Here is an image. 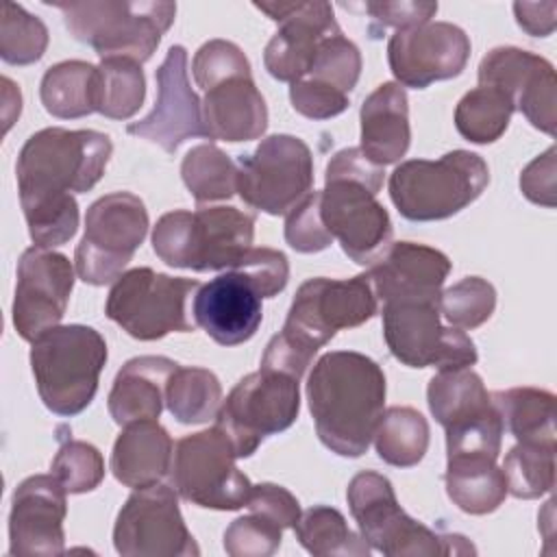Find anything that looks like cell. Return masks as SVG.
I'll return each instance as SVG.
<instances>
[{
  "label": "cell",
  "instance_id": "b9f144b4",
  "mask_svg": "<svg viewBox=\"0 0 557 557\" xmlns=\"http://www.w3.org/2000/svg\"><path fill=\"white\" fill-rule=\"evenodd\" d=\"M496 289L481 276H466L440 294V311L455 329H476L492 318Z\"/></svg>",
  "mask_w": 557,
  "mask_h": 557
},
{
  "label": "cell",
  "instance_id": "7402d4cb",
  "mask_svg": "<svg viewBox=\"0 0 557 557\" xmlns=\"http://www.w3.org/2000/svg\"><path fill=\"white\" fill-rule=\"evenodd\" d=\"M65 494L52 474H33L15 487L9 513L11 555L54 557L63 553Z\"/></svg>",
  "mask_w": 557,
  "mask_h": 557
},
{
  "label": "cell",
  "instance_id": "6da1fadb",
  "mask_svg": "<svg viewBox=\"0 0 557 557\" xmlns=\"http://www.w3.org/2000/svg\"><path fill=\"white\" fill-rule=\"evenodd\" d=\"M111 152L109 135L91 128L50 126L26 139L15 178L35 246L52 250L76 235L78 205L72 194H85L102 178Z\"/></svg>",
  "mask_w": 557,
  "mask_h": 557
},
{
  "label": "cell",
  "instance_id": "7dc6e473",
  "mask_svg": "<svg viewBox=\"0 0 557 557\" xmlns=\"http://www.w3.org/2000/svg\"><path fill=\"white\" fill-rule=\"evenodd\" d=\"M244 274L261 298H272L285 289L289 281V263L281 250L250 248L244 259L231 268Z\"/></svg>",
  "mask_w": 557,
  "mask_h": 557
},
{
  "label": "cell",
  "instance_id": "ee69618b",
  "mask_svg": "<svg viewBox=\"0 0 557 557\" xmlns=\"http://www.w3.org/2000/svg\"><path fill=\"white\" fill-rule=\"evenodd\" d=\"M283 529L272 520L248 513L228 524L224 531V550L231 557H270L278 550Z\"/></svg>",
  "mask_w": 557,
  "mask_h": 557
},
{
  "label": "cell",
  "instance_id": "5bb4252c",
  "mask_svg": "<svg viewBox=\"0 0 557 557\" xmlns=\"http://www.w3.org/2000/svg\"><path fill=\"white\" fill-rule=\"evenodd\" d=\"M313 185V157L294 135H270L237 163L239 198L263 213L287 215Z\"/></svg>",
  "mask_w": 557,
  "mask_h": 557
},
{
  "label": "cell",
  "instance_id": "681fc988",
  "mask_svg": "<svg viewBox=\"0 0 557 557\" xmlns=\"http://www.w3.org/2000/svg\"><path fill=\"white\" fill-rule=\"evenodd\" d=\"M246 507H248V511L272 520L283 531L294 529L300 518L298 498L289 490H285L283 485H276V483L252 485Z\"/></svg>",
  "mask_w": 557,
  "mask_h": 557
},
{
  "label": "cell",
  "instance_id": "d6a6232c",
  "mask_svg": "<svg viewBox=\"0 0 557 557\" xmlns=\"http://www.w3.org/2000/svg\"><path fill=\"white\" fill-rule=\"evenodd\" d=\"M372 440L385 463L411 468L422 461L429 448V422L413 407L396 405L383 411Z\"/></svg>",
  "mask_w": 557,
  "mask_h": 557
},
{
  "label": "cell",
  "instance_id": "60d3db41",
  "mask_svg": "<svg viewBox=\"0 0 557 557\" xmlns=\"http://www.w3.org/2000/svg\"><path fill=\"white\" fill-rule=\"evenodd\" d=\"M361 74V52L344 37V33H333L324 37L315 50L313 63L302 78L331 87L339 94L350 96Z\"/></svg>",
  "mask_w": 557,
  "mask_h": 557
},
{
  "label": "cell",
  "instance_id": "7c38bea8",
  "mask_svg": "<svg viewBox=\"0 0 557 557\" xmlns=\"http://www.w3.org/2000/svg\"><path fill=\"white\" fill-rule=\"evenodd\" d=\"M235 461V448L222 429L213 426L185 435L174 446L172 487L181 498L205 509H242L248 503L252 483Z\"/></svg>",
  "mask_w": 557,
  "mask_h": 557
},
{
  "label": "cell",
  "instance_id": "d6986e66",
  "mask_svg": "<svg viewBox=\"0 0 557 557\" xmlns=\"http://www.w3.org/2000/svg\"><path fill=\"white\" fill-rule=\"evenodd\" d=\"M468 59L470 39L450 22H426L396 30L387 41V63L394 78L413 89L459 76Z\"/></svg>",
  "mask_w": 557,
  "mask_h": 557
},
{
  "label": "cell",
  "instance_id": "e0dca14e",
  "mask_svg": "<svg viewBox=\"0 0 557 557\" xmlns=\"http://www.w3.org/2000/svg\"><path fill=\"white\" fill-rule=\"evenodd\" d=\"M74 289L72 261L50 248L30 246L17 261L13 326L26 342L59 326Z\"/></svg>",
  "mask_w": 557,
  "mask_h": 557
},
{
  "label": "cell",
  "instance_id": "2e32d148",
  "mask_svg": "<svg viewBox=\"0 0 557 557\" xmlns=\"http://www.w3.org/2000/svg\"><path fill=\"white\" fill-rule=\"evenodd\" d=\"M113 546L124 557H191L200 548L185 527L176 490L163 483L135 490L122 505Z\"/></svg>",
  "mask_w": 557,
  "mask_h": 557
},
{
  "label": "cell",
  "instance_id": "4fadbf2b",
  "mask_svg": "<svg viewBox=\"0 0 557 557\" xmlns=\"http://www.w3.org/2000/svg\"><path fill=\"white\" fill-rule=\"evenodd\" d=\"M148 233V211L139 196L113 191L87 209L85 235L74 252L76 274L89 285L115 283Z\"/></svg>",
  "mask_w": 557,
  "mask_h": 557
},
{
  "label": "cell",
  "instance_id": "8fae6325",
  "mask_svg": "<svg viewBox=\"0 0 557 557\" xmlns=\"http://www.w3.org/2000/svg\"><path fill=\"white\" fill-rule=\"evenodd\" d=\"M198 287L196 278L170 276L152 268H133L111 285L104 313L139 342L187 333L191 322L187 320L185 302Z\"/></svg>",
  "mask_w": 557,
  "mask_h": 557
},
{
  "label": "cell",
  "instance_id": "484cf974",
  "mask_svg": "<svg viewBox=\"0 0 557 557\" xmlns=\"http://www.w3.org/2000/svg\"><path fill=\"white\" fill-rule=\"evenodd\" d=\"M176 368V361L159 355L128 359L117 370L107 398L115 424L157 420L165 405V385Z\"/></svg>",
  "mask_w": 557,
  "mask_h": 557
},
{
  "label": "cell",
  "instance_id": "836d02e7",
  "mask_svg": "<svg viewBox=\"0 0 557 557\" xmlns=\"http://www.w3.org/2000/svg\"><path fill=\"white\" fill-rule=\"evenodd\" d=\"M165 405L181 424L209 422L222 405V385L207 368L178 366L165 385Z\"/></svg>",
  "mask_w": 557,
  "mask_h": 557
},
{
  "label": "cell",
  "instance_id": "f5cc1de1",
  "mask_svg": "<svg viewBox=\"0 0 557 557\" xmlns=\"http://www.w3.org/2000/svg\"><path fill=\"white\" fill-rule=\"evenodd\" d=\"M513 13L518 26L531 37H548L555 30V2H513Z\"/></svg>",
  "mask_w": 557,
  "mask_h": 557
},
{
  "label": "cell",
  "instance_id": "f35d334b",
  "mask_svg": "<svg viewBox=\"0 0 557 557\" xmlns=\"http://www.w3.org/2000/svg\"><path fill=\"white\" fill-rule=\"evenodd\" d=\"M503 474L507 494L516 498H540L555 485V444L518 442L505 457Z\"/></svg>",
  "mask_w": 557,
  "mask_h": 557
},
{
  "label": "cell",
  "instance_id": "cb8c5ba5",
  "mask_svg": "<svg viewBox=\"0 0 557 557\" xmlns=\"http://www.w3.org/2000/svg\"><path fill=\"white\" fill-rule=\"evenodd\" d=\"M261 300L244 274L226 270L196 289L191 313L215 344L237 346L257 333L263 320Z\"/></svg>",
  "mask_w": 557,
  "mask_h": 557
},
{
  "label": "cell",
  "instance_id": "ffe728a7",
  "mask_svg": "<svg viewBox=\"0 0 557 557\" xmlns=\"http://www.w3.org/2000/svg\"><path fill=\"white\" fill-rule=\"evenodd\" d=\"M154 78L157 102L152 111L144 120L131 122L126 133L148 139L170 154L191 137L209 139L202 102L187 78V50L183 46H172L168 50Z\"/></svg>",
  "mask_w": 557,
  "mask_h": 557
},
{
  "label": "cell",
  "instance_id": "52a82bcc",
  "mask_svg": "<svg viewBox=\"0 0 557 557\" xmlns=\"http://www.w3.org/2000/svg\"><path fill=\"white\" fill-rule=\"evenodd\" d=\"M30 344V370L44 405L63 418L87 409L107 363L104 337L91 326L67 324Z\"/></svg>",
  "mask_w": 557,
  "mask_h": 557
},
{
  "label": "cell",
  "instance_id": "f1b7e54d",
  "mask_svg": "<svg viewBox=\"0 0 557 557\" xmlns=\"http://www.w3.org/2000/svg\"><path fill=\"white\" fill-rule=\"evenodd\" d=\"M426 403L444 431L487 416L496 409L481 376L470 368L440 370L429 381Z\"/></svg>",
  "mask_w": 557,
  "mask_h": 557
},
{
  "label": "cell",
  "instance_id": "4dcf8cb0",
  "mask_svg": "<svg viewBox=\"0 0 557 557\" xmlns=\"http://www.w3.org/2000/svg\"><path fill=\"white\" fill-rule=\"evenodd\" d=\"M96 65L76 59L48 67L39 85L44 109L59 120L96 113Z\"/></svg>",
  "mask_w": 557,
  "mask_h": 557
},
{
  "label": "cell",
  "instance_id": "277c9868",
  "mask_svg": "<svg viewBox=\"0 0 557 557\" xmlns=\"http://www.w3.org/2000/svg\"><path fill=\"white\" fill-rule=\"evenodd\" d=\"M383 187V168L359 148L333 154L320 191V215L342 250L359 265H370L392 239V220L376 200Z\"/></svg>",
  "mask_w": 557,
  "mask_h": 557
},
{
  "label": "cell",
  "instance_id": "1f68e13d",
  "mask_svg": "<svg viewBox=\"0 0 557 557\" xmlns=\"http://www.w3.org/2000/svg\"><path fill=\"white\" fill-rule=\"evenodd\" d=\"M505 429L518 442L555 444V394L537 387H511L490 394Z\"/></svg>",
  "mask_w": 557,
  "mask_h": 557
},
{
  "label": "cell",
  "instance_id": "ba28073f",
  "mask_svg": "<svg viewBox=\"0 0 557 557\" xmlns=\"http://www.w3.org/2000/svg\"><path fill=\"white\" fill-rule=\"evenodd\" d=\"M487 183V163L476 152L453 150L435 161H403L389 176V198L403 218L435 222L472 205Z\"/></svg>",
  "mask_w": 557,
  "mask_h": 557
},
{
  "label": "cell",
  "instance_id": "c3c4849f",
  "mask_svg": "<svg viewBox=\"0 0 557 557\" xmlns=\"http://www.w3.org/2000/svg\"><path fill=\"white\" fill-rule=\"evenodd\" d=\"M292 107L309 117V120H329L344 113L350 104V96L339 94L331 87L313 83L309 78H300L289 87Z\"/></svg>",
  "mask_w": 557,
  "mask_h": 557
},
{
  "label": "cell",
  "instance_id": "d590c367",
  "mask_svg": "<svg viewBox=\"0 0 557 557\" xmlns=\"http://www.w3.org/2000/svg\"><path fill=\"white\" fill-rule=\"evenodd\" d=\"M513 111V100L505 91L479 85L457 102L455 128L472 144H492L503 137Z\"/></svg>",
  "mask_w": 557,
  "mask_h": 557
},
{
  "label": "cell",
  "instance_id": "f6af8a7d",
  "mask_svg": "<svg viewBox=\"0 0 557 557\" xmlns=\"http://www.w3.org/2000/svg\"><path fill=\"white\" fill-rule=\"evenodd\" d=\"M285 242L296 252H320L333 244L320 215V191H309L285 218Z\"/></svg>",
  "mask_w": 557,
  "mask_h": 557
},
{
  "label": "cell",
  "instance_id": "f907efd6",
  "mask_svg": "<svg viewBox=\"0 0 557 557\" xmlns=\"http://www.w3.org/2000/svg\"><path fill=\"white\" fill-rule=\"evenodd\" d=\"M555 146L535 157L520 174V189L527 200L553 209L557 205Z\"/></svg>",
  "mask_w": 557,
  "mask_h": 557
},
{
  "label": "cell",
  "instance_id": "816d5d0a",
  "mask_svg": "<svg viewBox=\"0 0 557 557\" xmlns=\"http://www.w3.org/2000/svg\"><path fill=\"white\" fill-rule=\"evenodd\" d=\"M372 20L379 26H392L396 30H405L411 26H420L431 22V17L437 13V2H409V0H400V2H366L361 4Z\"/></svg>",
  "mask_w": 557,
  "mask_h": 557
},
{
  "label": "cell",
  "instance_id": "603a6c76",
  "mask_svg": "<svg viewBox=\"0 0 557 557\" xmlns=\"http://www.w3.org/2000/svg\"><path fill=\"white\" fill-rule=\"evenodd\" d=\"M450 259L431 246L394 242L368 265V278L381 302L424 300L440 302Z\"/></svg>",
  "mask_w": 557,
  "mask_h": 557
},
{
  "label": "cell",
  "instance_id": "ac0fdd59",
  "mask_svg": "<svg viewBox=\"0 0 557 557\" xmlns=\"http://www.w3.org/2000/svg\"><path fill=\"white\" fill-rule=\"evenodd\" d=\"M255 9L278 24L263 50V65L272 78L289 85L309 72L320 41L339 33L333 7L324 0H270L255 2Z\"/></svg>",
  "mask_w": 557,
  "mask_h": 557
},
{
  "label": "cell",
  "instance_id": "74e56055",
  "mask_svg": "<svg viewBox=\"0 0 557 557\" xmlns=\"http://www.w3.org/2000/svg\"><path fill=\"white\" fill-rule=\"evenodd\" d=\"M181 176L198 205L228 200L237 191V165L213 144H198L187 150Z\"/></svg>",
  "mask_w": 557,
  "mask_h": 557
},
{
  "label": "cell",
  "instance_id": "9c48e42d",
  "mask_svg": "<svg viewBox=\"0 0 557 557\" xmlns=\"http://www.w3.org/2000/svg\"><path fill=\"white\" fill-rule=\"evenodd\" d=\"M350 513L370 548L387 555H463L474 553L463 535L435 533L413 520L396 500L387 476L363 470L346 487Z\"/></svg>",
  "mask_w": 557,
  "mask_h": 557
},
{
  "label": "cell",
  "instance_id": "bcb514c9",
  "mask_svg": "<svg viewBox=\"0 0 557 557\" xmlns=\"http://www.w3.org/2000/svg\"><path fill=\"white\" fill-rule=\"evenodd\" d=\"M194 81L198 87L209 89L213 83L242 72H252L250 61L242 48L226 39H211L198 48L191 63Z\"/></svg>",
  "mask_w": 557,
  "mask_h": 557
},
{
  "label": "cell",
  "instance_id": "83f0119b",
  "mask_svg": "<svg viewBox=\"0 0 557 557\" xmlns=\"http://www.w3.org/2000/svg\"><path fill=\"white\" fill-rule=\"evenodd\" d=\"M172 455V437L157 420L131 422L113 444L111 472L126 487H148L170 474Z\"/></svg>",
  "mask_w": 557,
  "mask_h": 557
},
{
  "label": "cell",
  "instance_id": "7bdbcfd3",
  "mask_svg": "<svg viewBox=\"0 0 557 557\" xmlns=\"http://www.w3.org/2000/svg\"><path fill=\"white\" fill-rule=\"evenodd\" d=\"M50 474L65 487L67 494H85L104 479V459L100 450L83 440H63L52 463Z\"/></svg>",
  "mask_w": 557,
  "mask_h": 557
},
{
  "label": "cell",
  "instance_id": "e575fe53",
  "mask_svg": "<svg viewBox=\"0 0 557 557\" xmlns=\"http://www.w3.org/2000/svg\"><path fill=\"white\" fill-rule=\"evenodd\" d=\"M294 533L302 544V548L315 557L370 555V546L361 537V533L350 531L342 511L329 505H315L305 513H300L294 527Z\"/></svg>",
  "mask_w": 557,
  "mask_h": 557
},
{
  "label": "cell",
  "instance_id": "8d00e7d4",
  "mask_svg": "<svg viewBox=\"0 0 557 557\" xmlns=\"http://www.w3.org/2000/svg\"><path fill=\"white\" fill-rule=\"evenodd\" d=\"M96 74V113L109 120L133 117L146 98V76L131 59H102Z\"/></svg>",
  "mask_w": 557,
  "mask_h": 557
},
{
  "label": "cell",
  "instance_id": "f546056e",
  "mask_svg": "<svg viewBox=\"0 0 557 557\" xmlns=\"http://www.w3.org/2000/svg\"><path fill=\"white\" fill-rule=\"evenodd\" d=\"M446 494L466 513L485 516L496 511L507 496L503 468L490 457L446 459Z\"/></svg>",
  "mask_w": 557,
  "mask_h": 557
},
{
  "label": "cell",
  "instance_id": "7a4b0ae2",
  "mask_svg": "<svg viewBox=\"0 0 557 557\" xmlns=\"http://www.w3.org/2000/svg\"><path fill=\"white\" fill-rule=\"evenodd\" d=\"M307 400L320 442L339 457H361L383 416L385 374L361 352L331 350L309 374Z\"/></svg>",
  "mask_w": 557,
  "mask_h": 557
},
{
  "label": "cell",
  "instance_id": "8992f818",
  "mask_svg": "<svg viewBox=\"0 0 557 557\" xmlns=\"http://www.w3.org/2000/svg\"><path fill=\"white\" fill-rule=\"evenodd\" d=\"M46 4L63 13L70 35L91 46L100 59H131L146 63L176 15L174 2L154 0H87Z\"/></svg>",
  "mask_w": 557,
  "mask_h": 557
},
{
  "label": "cell",
  "instance_id": "5b68a950",
  "mask_svg": "<svg viewBox=\"0 0 557 557\" xmlns=\"http://www.w3.org/2000/svg\"><path fill=\"white\" fill-rule=\"evenodd\" d=\"M255 213L237 207L168 211L152 228V250L172 265L194 272L235 268L252 248Z\"/></svg>",
  "mask_w": 557,
  "mask_h": 557
},
{
  "label": "cell",
  "instance_id": "30bf717a",
  "mask_svg": "<svg viewBox=\"0 0 557 557\" xmlns=\"http://www.w3.org/2000/svg\"><path fill=\"white\" fill-rule=\"evenodd\" d=\"M296 376L259 368L244 376L222 400L215 426L231 440L237 459L250 457L259 444L289 429L300 411V387Z\"/></svg>",
  "mask_w": 557,
  "mask_h": 557
},
{
  "label": "cell",
  "instance_id": "44dd1931",
  "mask_svg": "<svg viewBox=\"0 0 557 557\" xmlns=\"http://www.w3.org/2000/svg\"><path fill=\"white\" fill-rule=\"evenodd\" d=\"M479 85L505 91L531 126L550 137L555 135L557 81L548 59L516 46L494 48L479 63Z\"/></svg>",
  "mask_w": 557,
  "mask_h": 557
},
{
  "label": "cell",
  "instance_id": "4316f807",
  "mask_svg": "<svg viewBox=\"0 0 557 557\" xmlns=\"http://www.w3.org/2000/svg\"><path fill=\"white\" fill-rule=\"evenodd\" d=\"M359 150L376 165L385 168L405 157L411 128L407 91L398 83H381L361 104Z\"/></svg>",
  "mask_w": 557,
  "mask_h": 557
},
{
  "label": "cell",
  "instance_id": "ab89813d",
  "mask_svg": "<svg viewBox=\"0 0 557 557\" xmlns=\"http://www.w3.org/2000/svg\"><path fill=\"white\" fill-rule=\"evenodd\" d=\"M48 48V28L24 7L15 2L2 4L0 20V57L11 65H30L44 57Z\"/></svg>",
  "mask_w": 557,
  "mask_h": 557
},
{
  "label": "cell",
  "instance_id": "3957f363",
  "mask_svg": "<svg viewBox=\"0 0 557 557\" xmlns=\"http://www.w3.org/2000/svg\"><path fill=\"white\" fill-rule=\"evenodd\" d=\"M376 311L379 300L366 272L352 278H309L298 287L281 333L268 342L261 368L300 379L337 331L361 326Z\"/></svg>",
  "mask_w": 557,
  "mask_h": 557
},
{
  "label": "cell",
  "instance_id": "9a60e30c",
  "mask_svg": "<svg viewBox=\"0 0 557 557\" xmlns=\"http://www.w3.org/2000/svg\"><path fill=\"white\" fill-rule=\"evenodd\" d=\"M383 337L389 352L409 368H470L479 355L474 342L440 320V302H383Z\"/></svg>",
  "mask_w": 557,
  "mask_h": 557
},
{
  "label": "cell",
  "instance_id": "d4e9b609",
  "mask_svg": "<svg viewBox=\"0 0 557 557\" xmlns=\"http://www.w3.org/2000/svg\"><path fill=\"white\" fill-rule=\"evenodd\" d=\"M202 117L209 139L250 141L268 128V107L252 72L231 74L205 89Z\"/></svg>",
  "mask_w": 557,
  "mask_h": 557
}]
</instances>
